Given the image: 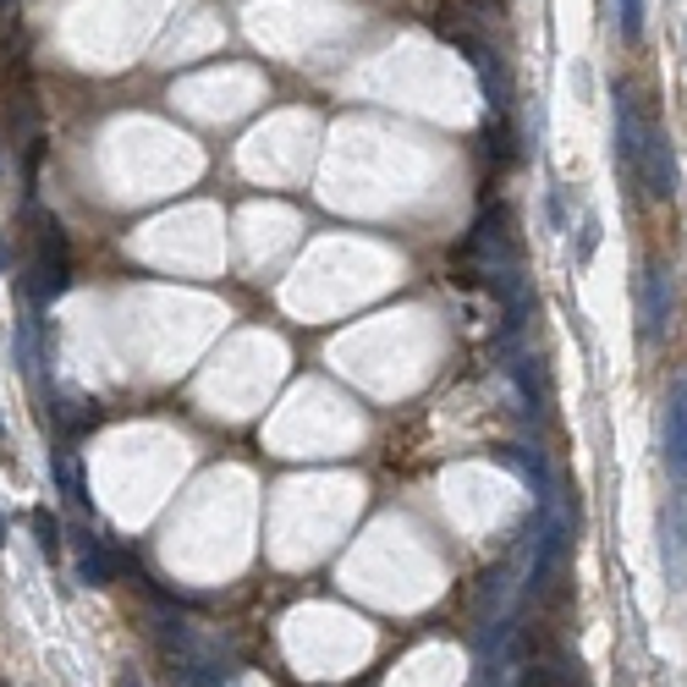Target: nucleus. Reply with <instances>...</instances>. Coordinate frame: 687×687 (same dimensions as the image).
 <instances>
[{
	"label": "nucleus",
	"instance_id": "obj_3",
	"mask_svg": "<svg viewBox=\"0 0 687 687\" xmlns=\"http://www.w3.org/2000/svg\"><path fill=\"white\" fill-rule=\"evenodd\" d=\"M671 330V280L660 270L638 275V347H655V336Z\"/></svg>",
	"mask_w": 687,
	"mask_h": 687
},
{
	"label": "nucleus",
	"instance_id": "obj_12",
	"mask_svg": "<svg viewBox=\"0 0 687 687\" xmlns=\"http://www.w3.org/2000/svg\"><path fill=\"white\" fill-rule=\"evenodd\" d=\"M0 545H6V523H0Z\"/></svg>",
	"mask_w": 687,
	"mask_h": 687
},
{
	"label": "nucleus",
	"instance_id": "obj_4",
	"mask_svg": "<svg viewBox=\"0 0 687 687\" xmlns=\"http://www.w3.org/2000/svg\"><path fill=\"white\" fill-rule=\"evenodd\" d=\"M660 555H666V577L683 583L687 577V501H671L660 512Z\"/></svg>",
	"mask_w": 687,
	"mask_h": 687
},
{
	"label": "nucleus",
	"instance_id": "obj_8",
	"mask_svg": "<svg viewBox=\"0 0 687 687\" xmlns=\"http://www.w3.org/2000/svg\"><path fill=\"white\" fill-rule=\"evenodd\" d=\"M616 17H622V39L638 44V39H644V0H622Z\"/></svg>",
	"mask_w": 687,
	"mask_h": 687
},
{
	"label": "nucleus",
	"instance_id": "obj_9",
	"mask_svg": "<svg viewBox=\"0 0 687 687\" xmlns=\"http://www.w3.org/2000/svg\"><path fill=\"white\" fill-rule=\"evenodd\" d=\"M594 248H599V221L588 215L583 221V237H577V259H594Z\"/></svg>",
	"mask_w": 687,
	"mask_h": 687
},
{
	"label": "nucleus",
	"instance_id": "obj_11",
	"mask_svg": "<svg viewBox=\"0 0 687 687\" xmlns=\"http://www.w3.org/2000/svg\"><path fill=\"white\" fill-rule=\"evenodd\" d=\"M0 451H11V434H6V423H0Z\"/></svg>",
	"mask_w": 687,
	"mask_h": 687
},
{
	"label": "nucleus",
	"instance_id": "obj_10",
	"mask_svg": "<svg viewBox=\"0 0 687 687\" xmlns=\"http://www.w3.org/2000/svg\"><path fill=\"white\" fill-rule=\"evenodd\" d=\"M11 17H17V0H0V28H11Z\"/></svg>",
	"mask_w": 687,
	"mask_h": 687
},
{
	"label": "nucleus",
	"instance_id": "obj_2",
	"mask_svg": "<svg viewBox=\"0 0 687 687\" xmlns=\"http://www.w3.org/2000/svg\"><path fill=\"white\" fill-rule=\"evenodd\" d=\"M660 457H666V473L671 484L687 495V380L671 386L666 412H660Z\"/></svg>",
	"mask_w": 687,
	"mask_h": 687
},
{
	"label": "nucleus",
	"instance_id": "obj_7",
	"mask_svg": "<svg viewBox=\"0 0 687 687\" xmlns=\"http://www.w3.org/2000/svg\"><path fill=\"white\" fill-rule=\"evenodd\" d=\"M55 479H61V490H66L72 506H89V490H83V479H78V457H72V451L55 457Z\"/></svg>",
	"mask_w": 687,
	"mask_h": 687
},
{
	"label": "nucleus",
	"instance_id": "obj_5",
	"mask_svg": "<svg viewBox=\"0 0 687 687\" xmlns=\"http://www.w3.org/2000/svg\"><path fill=\"white\" fill-rule=\"evenodd\" d=\"M111 572H116V566H111L105 545H100V540H83V561H78V577H83L89 588H105V583H111Z\"/></svg>",
	"mask_w": 687,
	"mask_h": 687
},
{
	"label": "nucleus",
	"instance_id": "obj_6",
	"mask_svg": "<svg viewBox=\"0 0 687 687\" xmlns=\"http://www.w3.org/2000/svg\"><path fill=\"white\" fill-rule=\"evenodd\" d=\"M28 529H33V540H39V550H44L50 561L61 555V517H55V512H33Z\"/></svg>",
	"mask_w": 687,
	"mask_h": 687
},
{
	"label": "nucleus",
	"instance_id": "obj_1",
	"mask_svg": "<svg viewBox=\"0 0 687 687\" xmlns=\"http://www.w3.org/2000/svg\"><path fill=\"white\" fill-rule=\"evenodd\" d=\"M33 221V270H28V303H55L72 286V254H66V232L55 215H39V204H28Z\"/></svg>",
	"mask_w": 687,
	"mask_h": 687
}]
</instances>
